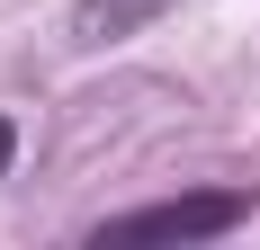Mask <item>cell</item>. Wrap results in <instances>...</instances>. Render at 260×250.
Listing matches in <instances>:
<instances>
[{
    "instance_id": "6da1fadb",
    "label": "cell",
    "mask_w": 260,
    "mask_h": 250,
    "mask_svg": "<svg viewBox=\"0 0 260 250\" xmlns=\"http://www.w3.org/2000/svg\"><path fill=\"white\" fill-rule=\"evenodd\" d=\"M242 215H251V197H234V188H207V197H171V205H135V215H108L90 241H207V232H234Z\"/></svg>"
},
{
    "instance_id": "7a4b0ae2",
    "label": "cell",
    "mask_w": 260,
    "mask_h": 250,
    "mask_svg": "<svg viewBox=\"0 0 260 250\" xmlns=\"http://www.w3.org/2000/svg\"><path fill=\"white\" fill-rule=\"evenodd\" d=\"M144 9H161V0H90V9H81V36H117V27L144 18Z\"/></svg>"
},
{
    "instance_id": "3957f363",
    "label": "cell",
    "mask_w": 260,
    "mask_h": 250,
    "mask_svg": "<svg viewBox=\"0 0 260 250\" xmlns=\"http://www.w3.org/2000/svg\"><path fill=\"white\" fill-rule=\"evenodd\" d=\"M9 161H18V125L0 116V179H9Z\"/></svg>"
}]
</instances>
